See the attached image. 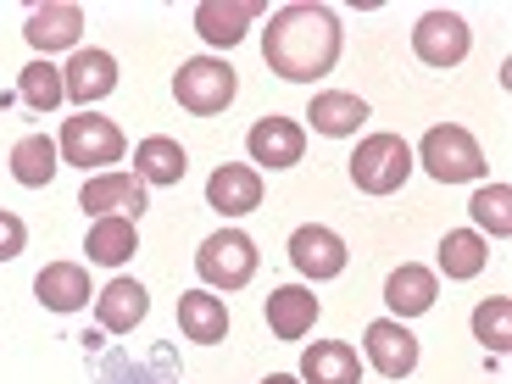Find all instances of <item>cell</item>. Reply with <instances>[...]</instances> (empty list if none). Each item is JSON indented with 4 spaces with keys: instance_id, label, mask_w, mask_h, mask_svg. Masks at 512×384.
I'll return each instance as SVG.
<instances>
[{
    "instance_id": "14",
    "label": "cell",
    "mask_w": 512,
    "mask_h": 384,
    "mask_svg": "<svg viewBox=\"0 0 512 384\" xmlns=\"http://www.w3.org/2000/svg\"><path fill=\"white\" fill-rule=\"evenodd\" d=\"M206 201H212V212H223V218H245V212L262 206V173H256V167H240V162H223L218 173L206 179Z\"/></svg>"
},
{
    "instance_id": "11",
    "label": "cell",
    "mask_w": 512,
    "mask_h": 384,
    "mask_svg": "<svg viewBox=\"0 0 512 384\" xmlns=\"http://www.w3.org/2000/svg\"><path fill=\"white\" fill-rule=\"evenodd\" d=\"M245 151L262 167H295L301 151H307V128L295 123V117H262V123H251V134H245Z\"/></svg>"
},
{
    "instance_id": "24",
    "label": "cell",
    "mask_w": 512,
    "mask_h": 384,
    "mask_svg": "<svg viewBox=\"0 0 512 384\" xmlns=\"http://www.w3.org/2000/svg\"><path fill=\"white\" fill-rule=\"evenodd\" d=\"M56 167H62V151H56V140H45V134H23V140L12 145V179L28 184V190H45V184L56 179Z\"/></svg>"
},
{
    "instance_id": "1",
    "label": "cell",
    "mask_w": 512,
    "mask_h": 384,
    "mask_svg": "<svg viewBox=\"0 0 512 384\" xmlns=\"http://www.w3.org/2000/svg\"><path fill=\"white\" fill-rule=\"evenodd\" d=\"M262 62L290 84H318L340 62V23L329 6H279L268 17V39H262Z\"/></svg>"
},
{
    "instance_id": "7",
    "label": "cell",
    "mask_w": 512,
    "mask_h": 384,
    "mask_svg": "<svg viewBox=\"0 0 512 384\" xmlns=\"http://www.w3.org/2000/svg\"><path fill=\"white\" fill-rule=\"evenodd\" d=\"M468 45H474V34H468V23H462L457 12H423L418 28H412V51H418L423 67H457L462 56H468Z\"/></svg>"
},
{
    "instance_id": "4",
    "label": "cell",
    "mask_w": 512,
    "mask_h": 384,
    "mask_svg": "<svg viewBox=\"0 0 512 384\" xmlns=\"http://www.w3.org/2000/svg\"><path fill=\"white\" fill-rule=\"evenodd\" d=\"M234 90H240V78H234V67L223 56H195V62H184L173 73V95L195 117H218L234 101Z\"/></svg>"
},
{
    "instance_id": "13",
    "label": "cell",
    "mask_w": 512,
    "mask_h": 384,
    "mask_svg": "<svg viewBox=\"0 0 512 384\" xmlns=\"http://www.w3.org/2000/svg\"><path fill=\"white\" fill-rule=\"evenodd\" d=\"M28 45L34 51H78V34H84V12H78L73 0H51V6H34L28 12Z\"/></svg>"
},
{
    "instance_id": "23",
    "label": "cell",
    "mask_w": 512,
    "mask_h": 384,
    "mask_svg": "<svg viewBox=\"0 0 512 384\" xmlns=\"http://www.w3.org/2000/svg\"><path fill=\"white\" fill-rule=\"evenodd\" d=\"M179 329H184V340L218 346L223 334H229V312H223V301H218V295L190 290V295H179Z\"/></svg>"
},
{
    "instance_id": "15",
    "label": "cell",
    "mask_w": 512,
    "mask_h": 384,
    "mask_svg": "<svg viewBox=\"0 0 512 384\" xmlns=\"http://www.w3.org/2000/svg\"><path fill=\"white\" fill-rule=\"evenodd\" d=\"M256 0H201L195 6V28H201L206 45H240L245 28L256 23Z\"/></svg>"
},
{
    "instance_id": "17",
    "label": "cell",
    "mask_w": 512,
    "mask_h": 384,
    "mask_svg": "<svg viewBox=\"0 0 512 384\" xmlns=\"http://www.w3.org/2000/svg\"><path fill=\"white\" fill-rule=\"evenodd\" d=\"M145 312H151V295H145L140 279H112L101 295H95V318H101V329H112V334H128Z\"/></svg>"
},
{
    "instance_id": "22",
    "label": "cell",
    "mask_w": 512,
    "mask_h": 384,
    "mask_svg": "<svg viewBox=\"0 0 512 384\" xmlns=\"http://www.w3.org/2000/svg\"><path fill=\"white\" fill-rule=\"evenodd\" d=\"M362 362L346 340H318V346L301 357V384H357Z\"/></svg>"
},
{
    "instance_id": "12",
    "label": "cell",
    "mask_w": 512,
    "mask_h": 384,
    "mask_svg": "<svg viewBox=\"0 0 512 384\" xmlns=\"http://www.w3.org/2000/svg\"><path fill=\"white\" fill-rule=\"evenodd\" d=\"M368 362L384 373V379H407L412 368H418V340H412V329L401 318H379L368 323Z\"/></svg>"
},
{
    "instance_id": "28",
    "label": "cell",
    "mask_w": 512,
    "mask_h": 384,
    "mask_svg": "<svg viewBox=\"0 0 512 384\" xmlns=\"http://www.w3.org/2000/svg\"><path fill=\"white\" fill-rule=\"evenodd\" d=\"M474 340L485 351H507L512 346V301L507 295H490L474 307Z\"/></svg>"
},
{
    "instance_id": "26",
    "label": "cell",
    "mask_w": 512,
    "mask_h": 384,
    "mask_svg": "<svg viewBox=\"0 0 512 384\" xmlns=\"http://www.w3.org/2000/svg\"><path fill=\"white\" fill-rule=\"evenodd\" d=\"M485 262H490L485 234L451 229L446 240H440V273H446V279H479V273H485Z\"/></svg>"
},
{
    "instance_id": "27",
    "label": "cell",
    "mask_w": 512,
    "mask_h": 384,
    "mask_svg": "<svg viewBox=\"0 0 512 384\" xmlns=\"http://www.w3.org/2000/svg\"><path fill=\"white\" fill-rule=\"evenodd\" d=\"M17 95H23V101L34 106L39 117L56 112V106L67 101V95H62V67H51V62H28V67H23V78H17Z\"/></svg>"
},
{
    "instance_id": "9",
    "label": "cell",
    "mask_w": 512,
    "mask_h": 384,
    "mask_svg": "<svg viewBox=\"0 0 512 384\" xmlns=\"http://www.w3.org/2000/svg\"><path fill=\"white\" fill-rule=\"evenodd\" d=\"M290 262L307 279H340L346 273V240L334 229H323V223H301L290 234Z\"/></svg>"
},
{
    "instance_id": "16",
    "label": "cell",
    "mask_w": 512,
    "mask_h": 384,
    "mask_svg": "<svg viewBox=\"0 0 512 384\" xmlns=\"http://www.w3.org/2000/svg\"><path fill=\"white\" fill-rule=\"evenodd\" d=\"M34 295H39V307H51V312H78L95 290H90V273L78 262H51V268H39Z\"/></svg>"
},
{
    "instance_id": "21",
    "label": "cell",
    "mask_w": 512,
    "mask_h": 384,
    "mask_svg": "<svg viewBox=\"0 0 512 384\" xmlns=\"http://www.w3.org/2000/svg\"><path fill=\"white\" fill-rule=\"evenodd\" d=\"M318 323V295L301 290V284H284V290L268 295V329L279 340H301V334Z\"/></svg>"
},
{
    "instance_id": "20",
    "label": "cell",
    "mask_w": 512,
    "mask_h": 384,
    "mask_svg": "<svg viewBox=\"0 0 512 384\" xmlns=\"http://www.w3.org/2000/svg\"><path fill=\"white\" fill-rule=\"evenodd\" d=\"M190 156H184L179 140H167V134H151V140L134 145V179L151 190V184H179Z\"/></svg>"
},
{
    "instance_id": "10",
    "label": "cell",
    "mask_w": 512,
    "mask_h": 384,
    "mask_svg": "<svg viewBox=\"0 0 512 384\" xmlns=\"http://www.w3.org/2000/svg\"><path fill=\"white\" fill-rule=\"evenodd\" d=\"M78 206L90 212V218H134L140 223L145 212V184L134 173H95L78 195Z\"/></svg>"
},
{
    "instance_id": "19",
    "label": "cell",
    "mask_w": 512,
    "mask_h": 384,
    "mask_svg": "<svg viewBox=\"0 0 512 384\" xmlns=\"http://www.w3.org/2000/svg\"><path fill=\"white\" fill-rule=\"evenodd\" d=\"M307 117L323 140H346V134H357V128L368 123V101H362V95H346V90H323V95H312Z\"/></svg>"
},
{
    "instance_id": "31",
    "label": "cell",
    "mask_w": 512,
    "mask_h": 384,
    "mask_svg": "<svg viewBox=\"0 0 512 384\" xmlns=\"http://www.w3.org/2000/svg\"><path fill=\"white\" fill-rule=\"evenodd\" d=\"M262 384H301V379H295V373H268Z\"/></svg>"
},
{
    "instance_id": "6",
    "label": "cell",
    "mask_w": 512,
    "mask_h": 384,
    "mask_svg": "<svg viewBox=\"0 0 512 384\" xmlns=\"http://www.w3.org/2000/svg\"><path fill=\"white\" fill-rule=\"evenodd\" d=\"M195 273L206 284H218V290H245L256 273V240L240 229H218L212 240H201L195 251Z\"/></svg>"
},
{
    "instance_id": "18",
    "label": "cell",
    "mask_w": 512,
    "mask_h": 384,
    "mask_svg": "<svg viewBox=\"0 0 512 384\" xmlns=\"http://www.w3.org/2000/svg\"><path fill=\"white\" fill-rule=\"evenodd\" d=\"M435 295H440L435 273L418 268V262H401V268L390 273V284H384V301H390L396 318H423V312L435 307Z\"/></svg>"
},
{
    "instance_id": "8",
    "label": "cell",
    "mask_w": 512,
    "mask_h": 384,
    "mask_svg": "<svg viewBox=\"0 0 512 384\" xmlns=\"http://www.w3.org/2000/svg\"><path fill=\"white\" fill-rule=\"evenodd\" d=\"M112 90H117V56H112V51H95V45H90V51L78 45L73 62L62 67V95L90 112V106L106 101Z\"/></svg>"
},
{
    "instance_id": "25",
    "label": "cell",
    "mask_w": 512,
    "mask_h": 384,
    "mask_svg": "<svg viewBox=\"0 0 512 384\" xmlns=\"http://www.w3.org/2000/svg\"><path fill=\"white\" fill-rule=\"evenodd\" d=\"M90 262L101 268H123L128 256L140 251V234H134V218H95L90 223V240H84Z\"/></svg>"
},
{
    "instance_id": "5",
    "label": "cell",
    "mask_w": 512,
    "mask_h": 384,
    "mask_svg": "<svg viewBox=\"0 0 512 384\" xmlns=\"http://www.w3.org/2000/svg\"><path fill=\"white\" fill-rule=\"evenodd\" d=\"M56 151H62L67 167H84V173H90V167H112V162H123V128H117L112 117H95V112L67 117Z\"/></svg>"
},
{
    "instance_id": "3",
    "label": "cell",
    "mask_w": 512,
    "mask_h": 384,
    "mask_svg": "<svg viewBox=\"0 0 512 384\" xmlns=\"http://www.w3.org/2000/svg\"><path fill=\"white\" fill-rule=\"evenodd\" d=\"M412 173V151L401 134H368L351 156V184L362 195H396Z\"/></svg>"
},
{
    "instance_id": "2",
    "label": "cell",
    "mask_w": 512,
    "mask_h": 384,
    "mask_svg": "<svg viewBox=\"0 0 512 384\" xmlns=\"http://www.w3.org/2000/svg\"><path fill=\"white\" fill-rule=\"evenodd\" d=\"M418 162L429 167V179H440V184H468V179L485 173V151H479V140L468 134V128H457V123L429 128L423 145H418Z\"/></svg>"
},
{
    "instance_id": "29",
    "label": "cell",
    "mask_w": 512,
    "mask_h": 384,
    "mask_svg": "<svg viewBox=\"0 0 512 384\" xmlns=\"http://www.w3.org/2000/svg\"><path fill=\"white\" fill-rule=\"evenodd\" d=\"M468 212H474V223H479V229H490L496 240H507V234H512V190H507V184H485V190L468 201Z\"/></svg>"
},
{
    "instance_id": "30",
    "label": "cell",
    "mask_w": 512,
    "mask_h": 384,
    "mask_svg": "<svg viewBox=\"0 0 512 384\" xmlns=\"http://www.w3.org/2000/svg\"><path fill=\"white\" fill-rule=\"evenodd\" d=\"M23 245H28L23 218H17V212H0V262H12V256H23Z\"/></svg>"
}]
</instances>
